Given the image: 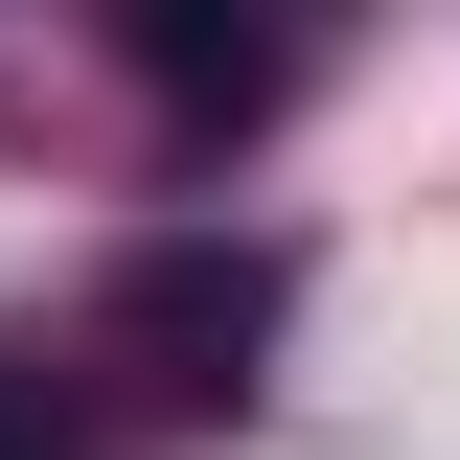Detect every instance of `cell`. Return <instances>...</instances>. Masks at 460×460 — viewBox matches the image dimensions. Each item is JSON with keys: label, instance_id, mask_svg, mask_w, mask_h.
<instances>
[{"label": "cell", "instance_id": "cell-2", "mask_svg": "<svg viewBox=\"0 0 460 460\" xmlns=\"http://www.w3.org/2000/svg\"><path fill=\"white\" fill-rule=\"evenodd\" d=\"M115 47H138L162 115H277V93H299V23H208V0H138Z\"/></svg>", "mask_w": 460, "mask_h": 460}, {"label": "cell", "instance_id": "cell-1", "mask_svg": "<svg viewBox=\"0 0 460 460\" xmlns=\"http://www.w3.org/2000/svg\"><path fill=\"white\" fill-rule=\"evenodd\" d=\"M115 323L162 345L184 392H253V345H277V277H253V253H138V277H115Z\"/></svg>", "mask_w": 460, "mask_h": 460}, {"label": "cell", "instance_id": "cell-3", "mask_svg": "<svg viewBox=\"0 0 460 460\" xmlns=\"http://www.w3.org/2000/svg\"><path fill=\"white\" fill-rule=\"evenodd\" d=\"M0 460H93V438H69V414L23 392V368H0Z\"/></svg>", "mask_w": 460, "mask_h": 460}]
</instances>
